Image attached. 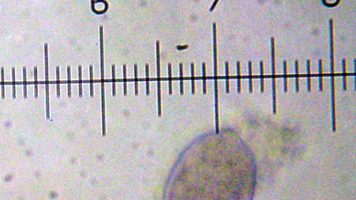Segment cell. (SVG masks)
I'll return each instance as SVG.
<instances>
[{
    "label": "cell",
    "instance_id": "ffe728a7",
    "mask_svg": "<svg viewBox=\"0 0 356 200\" xmlns=\"http://www.w3.org/2000/svg\"><path fill=\"white\" fill-rule=\"evenodd\" d=\"M67 95L68 97H71V78H70V67H67Z\"/></svg>",
    "mask_w": 356,
    "mask_h": 200
},
{
    "label": "cell",
    "instance_id": "e0dca14e",
    "mask_svg": "<svg viewBox=\"0 0 356 200\" xmlns=\"http://www.w3.org/2000/svg\"><path fill=\"white\" fill-rule=\"evenodd\" d=\"M78 74H79V95L82 97V78H81V66H78Z\"/></svg>",
    "mask_w": 356,
    "mask_h": 200
},
{
    "label": "cell",
    "instance_id": "83f0119b",
    "mask_svg": "<svg viewBox=\"0 0 356 200\" xmlns=\"http://www.w3.org/2000/svg\"><path fill=\"white\" fill-rule=\"evenodd\" d=\"M168 83H169V94H172V72L171 65L168 64Z\"/></svg>",
    "mask_w": 356,
    "mask_h": 200
},
{
    "label": "cell",
    "instance_id": "1f68e13d",
    "mask_svg": "<svg viewBox=\"0 0 356 200\" xmlns=\"http://www.w3.org/2000/svg\"><path fill=\"white\" fill-rule=\"evenodd\" d=\"M218 0H216V1H215L213 3L212 6H211V8H209V11H210V12H211V11H212V10H213V8H215V6H216V5L217 4V3H218Z\"/></svg>",
    "mask_w": 356,
    "mask_h": 200
},
{
    "label": "cell",
    "instance_id": "4dcf8cb0",
    "mask_svg": "<svg viewBox=\"0 0 356 200\" xmlns=\"http://www.w3.org/2000/svg\"><path fill=\"white\" fill-rule=\"evenodd\" d=\"M339 2H340V0H337V1H336L335 2H334V3H327L326 1H325V0H323V1H322V3H323V4H324V6H325L326 7H334V6H336Z\"/></svg>",
    "mask_w": 356,
    "mask_h": 200
},
{
    "label": "cell",
    "instance_id": "3957f363",
    "mask_svg": "<svg viewBox=\"0 0 356 200\" xmlns=\"http://www.w3.org/2000/svg\"><path fill=\"white\" fill-rule=\"evenodd\" d=\"M99 46H100V71H101V93H102V134L105 135L106 122H105V94L104 78V41H103V27L99 26Z\"/></svg>",
    "mask_w": 356,
    "mask_h": 200
},
{
    "label": "cell",
    "instance_id": "d4e9b609",
    "mask_svg": "<svg viewBox=\"0 0 356 200\" xmlns=\"http://www.w3.org/2000/svg\"><path fill=\"white\" fill-rule=\"evenodd\" d=\"M23 72V89H24V97L26 98L27 97V92H26V67H24L22 69Z\"/></svg>",
    "mask_w": 356,
    "mask_h": 200
},
{
    "label": "cell",
    "instance_id": "7c38bea8",
    "mask_svg": "<svg viewBox=\"0 0 356 200\" xmlns=\"http://www.w3.org/2000/svg\"><path fill=\"white\" fill-rule=\"evenodd\" d=\"M283 81H284V92H287V72H286V61H283Z\"/></svg>",
    "mask_w": 356,
    "mask_h": 200
},
{
    "label": "cell",
    "instance_id": "d6986e66",
    "mask_svg": "<svg viewBox=\"0 0 356 200\" xmlns=\"http://www.w3.org/2000/svg\"><path fill=\"white\" fill-rule=\"evenodd\" d=\"M179 80H180V94H184V82H183V65L179 64Z\"/></svg>",
    "mask_w": 356,
    "mask_h": 200
},
{
    "label": "cell",
    "instance_id": "cb8c5ba5",
    "mask_svg": "<svg viewBox=\"0 0 356 200\" xmlns=\"http://www.w3.org/2000/svg\"><path fill=\"white\" fill-rule=\"evenodd\" d=\"M134 88H135V95H138V72H137V65H134Z\"/></svg>",
    "mask_w": 356,
    "mask_h": 200
},
{
    "label": "cell",
    "instance_id": "f1b7e54d",
    "mask_svg": "<svg viewBox=\"0 0 356 200\" xmlns=\"http://www.w3.org/2000/svg\"><path fill=\"white\" fill-rule=\"evenodd\" d=\"M1 97H5L4 92V70L3 67L1 68Z\"/></svg>",
    "mask_w": 356,
    "mask_h": 200
},
{
    "label": "cell",
    "instance_id": "5bb4252c",
    "mask_svg": "<svg viewBox=\"0 0 356 200\" xmlns=\"http://www.w3.org/2000/svg\"><path fill=\"white\" fill-rule=\"evenodd\" d=\"M241 64L239 61L236 62V72H237V92H241Z\"/></svg>",
    "mask_w": 356,
    "mask_h": 200
},
{
    "label": "cell",
    "instance_id": "5b68a950",
    "mask_svg": "<svg viewBox=\"0 0 356 200\" xmlns=\"http://www.w3.org/2000/svg\"><path fill=\"white\" fill-rule=\"evenodd\" d=\"M156 73H157V94H158V115H161V72H160L159 42H156Z\"/></svg>",
    "mask_w": 356,
    "mask_h": 200
},
{
    "label": "cell",
    "instance_id": "9c48e42d",
    "mask_svg": "<svg viewBox=\"0 0 356 200\" xmlns=\"http://www.w3.org/2000/svg\"><path fill=\"white\" fill-rule=\"evenodd\" d=\"M295 91H299V74H298V60L295 61Z\"/></svg>",
    "mask_w": 356,
    "mask_h": 200
},
{
    "label": "cell",
    "instance_id": "6da1fadb",
    "mask_svg": "<svg viewBox=\"0 0 356 200\" xmlns=\"http://www.w3.org/2000/svg\"><path fill=\"white\" fill-rule=\"evenodd\" d=\"M329 32H330V75H331V99H332V130L335 131V92H334V36L333 21L329 20Z\"/></svg>",
    "mask_w": 356,
    "mask_h": 200
},
{
    "label": "cell",
    "instance_id": "4fadbf2b",
    "mask_svg": "<svg viewBox=\"0 0 356 200\" xmlns=\"http://www.w3.org/2000/svg\"><path fill=\"white\" fill-rule=\"evenodd\" d=\"M248 89L249 92H252V62H248Z\"/></svg>",
    "mask_w": 356,
    "mask_h": 200
},
{
    "label": "cell",
    "instance_id": "44dd1931",
    "mask_svg": "<svg viewBox=\"0 0 356 200\" xmlns=\"http://www.w3.org/2000/svg\"><path fill=\"white\" fill-rule=\"evenodd\" d=\"M145 83H146V94H149V65H145Z\"/></svg>",
    "mask_w": 356,
    "mask_h": 200
},
{
    "label": "cell",
    "instance_id": "484cf974",
    "mask_svg": "<svg viewBox=\"0 0 356 200\" xmlns=\"http://www.w3.org/2000/svg\"><path fill=\"white\" fill-rule=\"evenodd\" d=\"M191 92L192 94H195V78H194V64H191Z\"/></svg>",
    "mask_w": 356,
    "mask_h": 200
},
{
    "label": "cell",
    "instance_id": "8fae6325",
    "mask_svg": "<svg viewBox=\"0 0 356 200\" xmlns=\"http://www.w3.org/2000/svg\"><path fill=\"white\" fill-rule=\"evenodd\" d=\"M225 90L226 93L229 92V63L226 61L225 63Z\"/></svg>",
    "mask_w": 356,
    "mask_h": 200
},
{
    "label": "cell",
    "instance_id": "ba28073f",
    "mask_svg": "<svg viewBox=\"0 0 356 200\" xmlns=\"http://www.w3.org/2000/svg\"><path fill=\"white\" fill-rule=\"evenodd\" d=\"M342 76H343V90H346L347 80H346V60L343 58L342 60Z\"/></svg>",
    "mask_w": 356,
    "mask_h": 200
},
{
    "label": "cell",
    "instance_id": "7a4b0ae2",
    "mask_svg": "<svg viewBox=\"0 0 356 200\" xmlns=\"http://www.w3.org/2000/svg\"><path fill=\"white\" fill-rule=\"evenodd\" d=\"M213 71H214V94H215V115H216V133H219L218 127V67H217L216 47V24L213 23Z\"/></svg>",
    "mask_w": 356,
    "mask_h": 200
},
{
    "label": "cell",
    "instance_id": "2e32d148",
    "mask_svg": "<svg viewBox=\"0 0 356 200\" xmlns=\"http://www.w3.org/2000/svg\"><path fill=\"white\" fill-rule=\"evenodd\" d=\"M92 66H89V76H90V97L93 96V78H92Z\"/></svg>",
    "mask_w": 356,
    "mask_h": 200
},
{
    "label": "cell",
    "instance_id": "4316f807",
    "mask_svg": "<svg viewBox=\"0 0 356 200\" xmlns=\"http://www.w3.org/2000/svg\"><path fill=\"white\" fill-rule=\"evenodd\" d=\"M123 90L124 95L127 94V72H126V65H123Z\"/></svg>",
    "mask_w": 356,
    "mask_h": 200
},
{
    "label": "cell",
    "instance_id": "277c9868",
    "mask_svg": "<svg viewBox=\"0 0 356 200\" xmlns=\"http://www.w3.org/2000/svg\"><path fill=\"white\" fill-rule=\"evenodd\" d=\"M271 46V74H272V97H273V113L276 114V86H275V40L270 38Z\"/></svg>",
    "mask_w": 356,
    "mask_h": 200
},
{
    "label": "cell",
    "instance_id": "8992f818",
    "mask_svg": "<svg viewBox=\"0 0 356 200\" xmlns=\"http://www.w3.org/2000/svg\"><path fill=\"white\" fill-rule=\"evenodd\" d=\"M259 69H260V92L263 93L264 91V63L262 60L259 62Z\"/></svg>",
    "mask_w": 356,
    "mask_h": 200
},
{
    "label": "cell",
    "instance_id": "7402d4cb",
    "mask_svg": "<svg viewBox=\"0 0 356 200\" xmlns=\"http://www.w3.org/2000/svg\"><path fill=\"white\" fill-rule=\"evenodd\" d=\"M56 95L58 97H60V78H59V67H56Z\"/></svg>",
    "mask_w": 356,
    "mask_h": 200
},
{
    "label": "cell",
    "instance_id": "ac0fdd59",
    "mask_svg": "<svg viewBox=\"0 0 356 200\" xmlns=\"http://www.w3.org/2000/svg\"><path fill=\"white\" fill-rule=\"evenodd\" d=\"M33 76H34V95L35 98H38V78H37V67H33Z\"/></svg>",
    "mask_w": 356,
    "mask_h": 200
},
{
    "label": "cell",
    "instance_id": "52a82bcc",
    "mask_svg": "<svg viewBox=\"0 0 356 200\" xmlns=\"http://www.w3.org/2000/svg\"><path fill=\"white\" fill-rule=\"evenodd\" d=\"M307 66V89L308 92L311 91V75H310V60H307L306 62Z\"/></svg>",
    "mask_w": 356,
    "mask_h": 200
},
{
    "label": "cell",
    "instance_id": "9a60e30c",
    "mask_svg": "<svg viewBox=\"0 0 356 200\" xmlns=\"http://www.w3.org/2000/svg\"><path fill=\"white\" fill-rule=\"evenodd\" d=\"M202 80H203V83H202V92L203 94H205L207 93V83H206V65L205 63H203L202 65Z\"/></svg>",
    "mask_w": 356,
    "mask_h": 200
},
{
    "label": "cell",
    "instance_id": "f546056e",
    "mask_svg": "<svg viewBox=\"0 0 356 200\" xmlns=\"http://www.w3.org/2000/svg\"><path fill=\"white\" fill-rule=\"evenodd\" d=\"M12 81H13V84H12V87H13V91H12V95H13V98H15L16 97V94H15V68L14 67H12Z\"/></svg>",
    "mask_w": 356,
    "mask_h": 200
},
{
    "label": "cell",
    "instance_id": "603a6c76",
    "mask_svg": "<svg viewBox=\"0 0 356 200\" xmlns=\"http://www.w3.org/2000/svg\"><path fill=\"white\" fill-rule=\"evenodd\" d=\"M112 72V94L113 96L115 95V65H112L111 66Z\"/></svg>",
    "mask_w": 356,
    "mask_h": 200
},
{
    "label": "cell",
    "instance_id": "30bf717a",
    "mask_svg": "<svg viewBox=\"0 0 356 200\" xmlns=\"http://www.w3.org/2000/svg\"><path fill=\"white\" fill-rule=\"evenodd\" d=\"M318 76H319V90L323 91V65L322 60H318Z\"/></svg>",
    "mask_w": 356,
    "mask_h": 200
}]
</instances>
